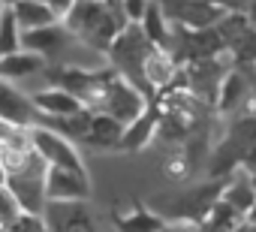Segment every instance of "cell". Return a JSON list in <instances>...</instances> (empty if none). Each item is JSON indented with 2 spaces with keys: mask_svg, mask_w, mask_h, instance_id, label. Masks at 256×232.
<instances>
[{
  "mask_svg": "<svg viewBox=\"0 0 256 232\" xmlns=\"http://www.w3.org/2000/svg\"><path fill=\"white\" fill-rule=\"evenodd\" d=\"M66 30H72L82 42H88L96 52H108L112 40L124 24H130L124 18L120 0H102V4H88V0H76L72 10L64 16Z\"/></svg>",
  "mask_w": 256,
  "mask_h": 232,
  "instance_id": "obj_1",
  "label": "cell"
},
{
  "mask_svg": "<svg viewBox=\"0 0 256 232\" xmlns=\"http://www.w3.org/2000/svg\"><path fill=\"white\" fill-rule=\"evenodd\" d=\"M151 40L145 36V30L139 28V24H124L120 30H118V36L112 40V46H108V52H106V64L112 66V70H118L130 84H136L151 102H154V90L148 88V82H145V58L151 54Z\"/></svg>",
  "mask_w": 256,
  "mask_h": 232,
  "instance_id": "obj_2",
  "label": "cell"
},
{
  "mask_svg": "<svg viewBox=\"0 0 256 232\" xmlns=\"http://www.w3.org/2000/svg\"><path fill=\"white\" fill-rule=\"evenodd\" d=\"M46 169H48V163L34 148L28 163L18 172L6 175V187L12 190V196L18 199L22 211H28V214H42L46 205H48V199H46Z\"/></svg>",
  "mask_w": 256,
  "mask_h": 232,
  "instance_id": "obj_3",
  "label": "cell"
},
{
  "mask_svg": "<svg viewBox=\"0 0 256 232\" xmlns=\"http://www.w3.org/2000/svg\"><path fill=\"white\" fill-rule=\"evenodd\" d=\"M253 88H256V64L250 66H232L217 88V112L232 118V114H241L250 108L253 102Z\"/></svg>",
  "mask_w": 256,
  "mask_h": 232,
  "instance_id": "obj_4",
  "label": "cell"
},
{
  "mask_svg": "<svg viewBox=\"0 0 256 232\" xmlns=\"http://www.w3.org/2000/svg\"><path fill=\"white\" fill-rule=\"evenodd\" d=\"M46 199L48 202H88L90 199L88 169L48 166L46 169Z\"/></svg>",
  "mask_w": 256,
  "mask_h": 232,
  "instance_id": "obj_5",
  "label": "cell"
},
{
  "mask_svg": "<svg viewBox=\"0 0 256 232\" xmlns=\"http://www.w3.org/2000/svg\"><path fill=\"white\" fill-rule=\"evenodd\" d=\"M157 4L166 12L169 24H178V28H187V30L214 28L217 18L223 16L220 6L205 4V0H157Z\"/></svg>",
  "mask_w": 256,
  "mask_h": 232,
  "instance_id": "obj_6",
  "label": "cell"
},
{
  "mask_svg": "<svg viewBox=\"0 0 256 232\" xmlns=\"http://www.w3.org/2000/svg\"><path fill=\"white\" fill-rule=\"evenodd\" d=\"M30 142H34L36 154H40L48 166L84 169L76 142H70L66 136H60V133H54V130H48V127H30Z\"/></svg>",
  "mask_w": 256,
  "mask_h": 232,
  "instance_id": "obj_7",
  "label": "cell"
},
{
  "mask_svg": "<svg viewBox=\"0 0 256 232\" xmlns=\"http://www.w3.org/2000/svg\"><path fill=\"white\" fill-rule=\"evenodd\" d=\"M42 220L48 232H100L84 202H48Z\"/></svg>",
  "mask_w": 256,
  "mask_h": 232,
  "instance_id": "obj_8",
  "label": "cell"
},
{
  "mask_svg": "<svg viewBox=\"0 0 256 232\" xmlns=\"http://www.w3.org/2000/svg\"><path fill=\"white\" fill-rule=\"evenodd\" d=\"M0 121L16 124V127H36L40 124V112L30 102V94L6 78H0Z\"/></svg>",
  "mask_w": 256,
  "mask_h": 232,
  "instance_id": "obj_9",
  "label": "cell"
},
{
  "mask_svg": "<svg viewBox=\"0 0 256 232\" xmlns=\"http://www.w3.org/2000/svg\"><path fill=\"white\" fill-rule=\"evenodd\" d=\"M157 124H160V114L154 106H148L139 118H133L130 124H124V133H120V142H118V151L124 154H136L142 148H148L157 136Z\"/></svg>",
  "mask_w": 256,
  "mask_h": 232,
  "instance_id": "obj_10",
  "label": "cell"
},
{
  "mask_svg": "<svg viewBox=\"0 0 256 232\" xmlns=\"http://www.w3.org/2000/svg\"><path fill=\"white\" fill-rule=\"evenodd\" d=\"M30 102L36 106L40 114H46V118H66V114L82 108L78 96L64 90V88H58V84H46L40 90H30Z\"/></svg>",
  "mask_w": 256,
  "mask_h": 232,
  "instance_id": "obj_11",
  "label": "cell"
},
{
  "mask_svg": "<svg viewBox=\"0 0 256 232\" xmlns=\"http://www.w3.org/2000/svg\"><path fill=\"white\" fill-rule=\"evenodd\" d=\"M120 133H124V124L118 118H112V114H106V112H94L90 127H88V133L82 136L78 145L96 148V151H118Z\"/></svg>",
  "mask_w": 256,
  "mask_h": 232,
  "instance_id": "obj_12",
  "label": "cell"
},
{
  "mask_svg": "<svg viewBox=\"0 0 256 232\" xmlns=\"http://www.w3.org/2000/svg\"><path fill=\"white\" fill-rule=\"evenodd\" d=\"M46 60L36 54V52H28V48H18L12 54H4L0 58V78L6 82H28V78H36L46 72Z\"/></svg>",
  "mask_w": 256,
  "mask_h": 232,
  "instance_id": "obj_13",
  "label": "cell"
},
{
  "mask_svg": "<svg viewBox=\"0 0 256 232\" xmlns=\"http://www.w3.org/2000/svg\"><path fill=\"white\" fill-rule=\"evenodd\" d=\"M220 199H223L226 205H232L235 211H241V214H247V211L256 205L253 181H250V175H247L241 166L226 175V181H223V187H220Z\"/></svg>",
  "mask_w": 256,
  "mask_h": 232,
  "instance_id": "obj_14",
  "label": "cell"
},
{
  "mask_svg": "<svg viewBox=\"0 0 256 232\" xmlns=\"http://www.w3.org/2000/svg\"><path fill=\"white\" fill-rule=\"evenodd\" d=\"M178 64L169 58V52H163V48H151V54L145 58V82H148V88L151 90H163V88H169V84H175V76H178Z\"/></svg>",
  "mask_w": 256,
  "mask_h": 232,
  "instance_id": "obj_15",
  "label": "cell"
},
{
  "mask_svg": "<svg viewBox=\"0 0 256 232\" xmlns=\"http://www.w3.org/2000/svg\"><path fill=\"white\" fill-rule=\"evenodd\" d=\"M16 22L22 30H36V28H46V24H54V12L42 4V0H12L10 4Z\"/></svg>",
  "mask_w": 256,
  "mask_h": 232,
  "instance_id": "obj_16",
  "label": "cell"
},
{
  "mask_svg": "<svg viewBox=\"0 0 256 232\" xmlns=\"http://www.w3.org/2000/svg\"><path fill=\"white\" fill-rule=\"evenodd\" d=\"M139 28L145 30V36L151 40V46H154V48H166L169 34H172V24H169V18H166V12L160 10L157 0H151V4H148V10H145V16H142Z\"/></svg>",
  "mask_w": 256,
  "mask_h": 232,
  "instance_id": "obj_17",
  "label": "cell"
},
{
  "mask_svg": "<svg viewBox=\"0 0 256 232\" xmlns=\"http://www.w3.org/2000/svg\"><path fill=\"white\" fill-rule=\"evenodd\" d=\"M163 226H166V217L142 205H136L130 214L118 217V232H163Z\"/></svg>",
  "mask_w": 256,
  "mask_h": 232,
  "instance_id": "obj_18",
  "label": "cell"
},
{
  "mask_svg": "<svg viewBox=\"0 0 256 232\" xmlns=\"http://www.w3.org/2000/svg\"><path fill=\"white\" fill-rule=\"evenodd\" d=\"M18 48H22V28H18L16 16H12V10L4 6L0 10V58L12 54Z\"/></svg>",
  "mask_w": 256,
  "mask_h": 232,
  "instance_id": "obj_19",
  "label": "cell"
},
{
  "mask_svg": "<svg viewBox=\"0 0 256 232\" xmlns=\"http://www.w3.org/2000/svg\"><path fill=\"white\" fill-rule=\"evenodd\" d=\"M190 172H193V157H190V154H184V151L166 154V160H163V175H166L169 181H184Z\"/></svg>",
  "mask_w": 256,
  "mask_h": 232,
  "instance_id": "obj_20",
  "label": "cell"
},
{
  "mask_svg": "<svg viewBox=\"0 0 256 232\" xmlns=\"http://www.w3.org/2000/svg\"><path fill=\"white\" fill-rule=\"evenodd\" d=\"M22 214H24V211H22L18 199L12 196V190H10L6 184H0V226L10 229V226H12Z\"/></svg>",
  "mask_w": 256,
  "mask_h": 232,
  "instance_id": "obj_21",
  "label": "cell"
},
{
  "mask_svg": "<svg viewBox=\"0 0 256 232\" xmlns=\"http://www.w3.org/2000/svg\"><path fill=\"white\" fill-rule=\"evenodd\" d=\"M6 232H48V226H46V220H42V214H22Z\"/></svg>",
  "mask_w": 256,
  "mask_h": 232,
  "instance_id": "obj_22",
  "label": "cell"
},
{
  "mask_svg": "<svg viewBox=\"0 0 256 232\" xmlns=\"http://www.w3.org/2000/svg\"><path fill=\"white\" fill-rule=\"evenodd\" d=\"M151 0H120V10H124V18L130 22V24H139L145 10H148Z\"/></svg>",
  "mask_w": 256,
  "mask_h": 232,
  "instance_id": "obj_23",
  "label": "cell"
},
{
  "mask_svg": "<svg viewBox=\"0 0 256 232\" xmlns=\"http://www.w3.org/2000/svg\"><path fill=\"white\" fill-rule=\"evenodd\" d=\"M42 4H46L52 12H54V18H58V22H64V16L72 10V4H76V0H42Z\"/></svg>",
  "mask_w": 256,
  "mask_h": 232,
  "instance_id": "obj_24",
  "label": "cell"
},
{
  "mask_svg": "<svg viewBox=\"0 0 256 232\" xmlns=\"http://www.w3.org/2000/svg\"><path fill=\"white\" fill-rule=\"evenodd\" d=\"M163 232H196V223H190V220H175V223H169V220H166Z\"/></svg>",
  "mask_w": 256,
  "mask_h": 232,
  "instance_id": "obj_25",
  "label": "cell"
},
{
  "mask_svg": "<svg viewBox=\"0 0 256 232\" xmlns=\"http://www.w3.org/2000/svg\"><path fill=\"white\" fill-rule=\"evenodd\" d=\"M241 169L247 172V175H256V145L244 154V160H241Z\"/></svg>",
  "mask_w": 256,
  "mask_h": 232,
  "instance_id": "obj_26",
  "label": "cell"
},
{
  "mask_svg": "<svg viewBox=\"0 0 256 232\" xmlns=\"http://www.w3.org/2000/svg\"><path fill=\"white\" fill-rule=\"evenodd\" d=\"M0 184H6V169H4V163H0Z\"/></svg>",
  "mask_w": 256,
  "mask_h": 232,
  "instance_id": "obj_27",
  "label": "cell"
},
{
  "mask_svg": "<svg viewBox=\"0 0 256 232\" xmlns=\"http://www.w3.org/2000/svg\"><path fill=\"white\" fill-rule=\"evenodd\" d=\"M250 181H253V190H256V175H250Z\"/></svg>",
  "mask_w": 256,
  "mask_h": 232,
  "instance_id": "obj_28",
  "label": "cell"
},
{
  "mask_svg": "<svg viewBox=\"0 0 256 232\" xmlns=\"http://www.w3.org/2000/svg\"><path fill=\"white\" fill-rule=\"evenodd\" d=\"M4 6H10V4H6V0H0V10H4Z\"/></svg>",
  "mask_w": 256,
  "mask_h": 232,
  "instance_id": "obj_29",
  "label": "cell"
},
{
  "mask_svg": "<svg viewBox=\"0 0 256 232\" xmlns=\"http://www.w3.org/2000/svg\"><path fill=\"white\" fill-rule=\"evenodd\" d=\"M88 4H102V0H88Z\"/></svg>",
  "mask_w": 256,
  "mask_h": 232,
  "instance_id": "obj_30",
  "label": "cell"
},
{
  "mask_svg": "<svg viewBox=\"0 0 256 232\" xmlns=\"http://www.w3.org/2000/svg\"><path fill=\"white\" fill-rule=\"evenodd\" d=\"M0 232H6V229H4V226H0Z\"/></svg>",
  "mask_w": 256,
  "mask_h": 232,
  "instance_id": "obj_31",
  "label": "cell"
},
{
  "mask_svg": "<svg viewBox=\"0 0 256 232\" xmlns=\"http://www.w3.org/2000/svg\"><path fill=\"white\" fill-rule=\"evenodd\" d=\"M6 4H12V0H6Z\"/></svg>",
  "mask_w": 256,
  "mask_h": 232,
  "instance_id": "obj_32",
  "label": "cell"
},
{
  "mask_svg": "<svg viewBox=\"0 0 256 232\" xmlns=\"http://www.w3.org/2000/svg\"><path fill=\"white\" fill-rule=\"evenodd\" d=\"M0 142H4V139H0Z\"/></svg>",
  "mask_w": 256,
  "mask_h": 232,
  "instance_id": "obj_33",
  "label": "cell"
}]
</instances>
